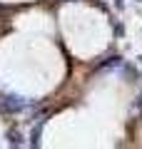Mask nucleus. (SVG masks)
I'll return each instance as SVG.
<instances>
[{
    "instance_id": "obj_5",
    "label": "nucleus",
    "mask_w": 142,
    "mask_h": 149,
    "mask_svg": "<svg viewBox=\"0 0 142 149\" xmlns=\"http://www.w3.org/2000/svg\"><path fill=\"white\" fill-rule=\"evenodd\" d=\"M63 3H77V0H63Z\"/></svg>"
},
{
    "instance_id": "obj_4",
    "label": "nucleus",
    "mask_w": 142,
    "mask_h": 149,
    "mask_svg": "<svg viewBox=\"0 0 142 149\" xmlns=\"http://www.w3.org/2000/svg\"><path fill=\"white\" fill-rule=\"evenodd\" d=\"M125 77H135V70H132V67H125Z\"/></svg>"
},
{
    "instance_id": "obj_6",
    "label": "nucleus",
    "mask_w": 142,
    "mask_h": 149,
    "mask_svg": "<svg viewBox=\"0 0 142 149\" xmlns=\"http://www.w3.org/2000/svg\"><path fill=\"white\" fill-rule=\"evenodd\" d=\"M0 17H3V8H0Z\"/></svg>"
},
{
    "instance_id": "obj_3",
    "label": "nucleus",
    "mask_w": 142,
    "mask_h": 149,
    "mask_svg": "<svg viewBox=\"0 0 142 149\" xmlns=\"http://www.w3.org/2000/svg\"><path fill=\"white\" fill-rule=\"evenodd\" d=\"M8 142H10L13 147H22V134L18 132V129H8Z\"/></svg>"
},
{
    "instance_id": "obj_1",
    "label": "nucleus",
    "mask_w": 142,
    "mask_h": 149,
    "mask_svg": "<svg viewBox=\"0 0 142 149\" xmlns=\"http://www.w3.org/2000/svg\"><path fill=\"white\" fill-rule=\"evenodd\" d=\"M27 104L25 97L20 95H0V114H15V112H22Z\"/></svg>"
},
{
    "instance_id": "obj_7",
    "label": "nucleus",
    "mask_w": 142,
    "mask_h": 149,
    "mask_svg": "<svg viewBox=\"0 0 142 149\" xmlns=\"http://www.w3.org/2000/svg\"><path fill=\"white\" fill-rule=\"evenodd\" d=\"M140 60H142V57H140Z\"/></svg>"
},
{
    "instance_id": "obj_2",
    "label": "nucleus",
    "mask_w": 142,
    "mask_h": 149,
    "mask_svg": "<svg viewBox=\"0 0 142 149\" xmlns=\"http://www.w3.org/2000/svg\"><path fill=\"white\" fill-rule=\"evenodd\" d=\"M42 122H45V119H37V124L35 127H32V132H30V144L32 147H40V132H42Z\"/></svg>"
}]
</instances>
